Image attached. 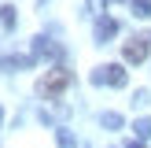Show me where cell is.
Segmentation results:
<instances>
[{
    "mask_svg": "<svg viewBox=\"0 0 151 148\" xmlns=\"http://www.w3.org/2000/svg\"><path fill=\"white\" fill-rule=\"evenodd\" d=\"M114 33H118V22L111 19V15H100V19H96V41H111Z\"/></svg>",
    "mask_w": 151,
    "mask_h": 148,
    "instance_id": "obj_4",
    "label": "cell"
},
{
    "mask_svg": "<svg viewBox=\"0 0 151 148\" xmlns=\"http://www.w3.org/2000/svg\"><path fill=\"white\" fill-rule=\"evenodd\" d=\"M122 52H125V59H129V63H144L147 52H151V30H147V33H137L133 41H125Z\"/></svg>",
    "mask_w": 151,
    "mask_h": 148,
    "instance_id": "obj_3",
    "label": "cell"
},
{
    "mask_svg": "<svg viewBox=\"0 0 151 148\" xmlns=\"http://www.w3.org/2000/svg\"><path fill=\"white\" fill-rule=\"evenodd\" d=\"M103 126H107V130H118V126H122V115H118V111H103V118H100Z\"/></svg>",
    "mask_w": 151,
    "mask_h": 148,
    "instance_id": "obj_9",
    "label": "cell"
},
{
    "mask_svg": "<svg viewBox=\"0 0 151 148\" xmlns=\"http://www.w3.org/2000/svg\"><path fill=\"white\" fill-rule=\"evenodd\" d=\"M59 144H63V148H74V137H70L66 130H59Z\"/></svg>",
    "mask_w": 151,
    "mask_h": 148,
    "instance_id": "obj_11",
    "label": "cell"
},
{
    "mask_svg": "<svg viewBox=\"0 0 151 148\" xmlns=\"http://www.w3.org/2000/svg\"><path fill=\"white\" fill-rule=\"evenodd\" d=\"M92 81H96V85H114V89H122L129 78H125V67L122 63H107V67H100V70L92 74Z\"/></svg>",
    "mask_w": 151,
    "mask_h": 148,
    "instance_id": "obj_2",
    "label": "cell"
},
{
    "mask_svg": "<svg viewBox=\"0 0 151 148\" xmlns=\"http://www.w3.org/2000/svg\"><path fill=\"white\" fill-rule=\"evenodd\" d=\"M0 122H4V107H0Z\"/></svg>",
    "mask_w": 151,
    "mask_h": 148,
    "instance_id": "obj_13",
    "label": "cell"
},
{
    "mask_svg": "<svg viewBox=\"0 0 151 148\" xmlns=\"http://www.w3.org/2000/svg\"><path fill=\"white\" fill-rule=\"evenodd\" d=\"M70 81H74V74L66 70V67H52V70L44 74L41 81H37V93H41V96H48V100H52V96H59V93H63L66 85H70Z\"/></svg>",
    "mask_w": 151,
    "mask_h": 148,
    "instance_id": "obj_1",
    "label": "cell"
},
{
    "mask_svg": "<svg viewBox=\"0 0 151 148\" xmlns=\"http://www.w3.org/2000/svg\"><path fill=\"white\" fill-rule=\"evenodd\" d=\"M133 104H137V107H147V104H151L147 89H137V96H133Z\"/></svg>",
    "mask_w": 151,
    "mask_h": 148,
    "instance_id": "obj_10",
    "label": "cell"
},
{
    "mask_svg": "<svg viewBox=\"0 0 151 148\" xmlns=\"http://www.w3.org/2000/svg\"><path fill=\"white\" fill-rule=\"evenodd\" d=\"M41 56H59V48L48 44L44 37H33V59H41Z\"/></svg>",
    "mask_w": 151,
    "mask_h": 148,
    "instance_id": "obj_5",
    "label": "cell"
},
{
    "mask_svg": "<svg viewBox=\"0 0 151 148\" xmlns=\"http://www.w3.org/2000/svg\"><path fill=\"white\" fill-rule=\"evenodd\" d=\"M0 26H4V30H15V7L0 4Z\"/></svg>",
    "mask_w": 151,
    "mask_h": 148,
    "instance_id": "obj_7",
    "label": "cell"
},
{
    "mask_svg": "<svg viewBox=\"0 0 151 148\" xmlns=\"http://www.w3.org/2000/svg\"><path fill=\"white\" fill-rule=\"evenodd\" d=\"M129 7H133V15H140V19L151 15V0H129Z\"/></svg>",
    "mask_w": 151,
    "mask_h": 148,
    "instance_id": "obj_8",
    "label": "cell"
},
{
    "mask_svg": "<svg viewBox=\"0 0 151 148\" xmlns=\"http://www.w3.org/2000/svg\"><path fill=\"white\" fill-rule=\"evenodd\" d=\"M129 148H144V144H140V141H129Z\"/></svg>",
    "mask_w": 151,
    "mask_h": 148,
    "instance_id": "obj_12",
    "label": "cell"
},
{
    "mask_svg": "<svg viewBox=\"0 0 151 148\" xmlns=\"http://www.w3.org/2000/svg\"><path fill=\"white\" fill-rule=\"evenodd\" d=\"M133 133H137V141H147L151 137V118H137L133 122Z\"/></svg>",
    "mask_w": 151,
    "mask_h": 148,
    "instance_id": "obj_6",
    "label": "cell"
}]
</instances>
